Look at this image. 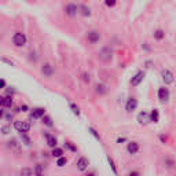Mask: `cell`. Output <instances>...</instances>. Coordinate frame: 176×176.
Here are the masks:
<instances>
[{"label":"cell","mask_w":176,"mask_h":176,"mask_svg":"<svg viewBox=\"0 0 176 176\" xmlns=\"http://www.w3.org/2000/svg\"><path fill=\"white\" fill-rule=\"evenodd\" d=\"M43 123L46 125H48V127H52V120L50 117H44V116H43Z\"/></svg>","instance_id":"ffe728a7"},{"label":"cell","mask_w":176,"mask_h":176,"mask_svg":"<svg viewBox=\"0 0 176 176\" xmlns=\"http://www.w3.org/2000/svg\"><path fill=\"white\" fill-rule=\"evenodd\" d=\"M116 3H117V0H105V4L108 7H114Z\"/></svg>","instance_id":"44dd1931"},{"label":"cell","mask_w":176,"mask_h":176,"mask_svg":"<svg viewBox=\"0 0 176 176\" xmlns=\"http://www.w3.org/2000/svg\"><path fill=\"white\" fill-rule=\"evenodd\" d=\"M127 150L129 154H136L138 151H139V144H138L136 142H131V143H128Z\"/></svg>","instance_id":"ba28073f"},{"label":"cell","mask_w":176,"mask_h":176,"mask_svg":"<svg viewBox=\"0 0 176 176\" xmlns=\"http://www.w3.org/2000/svg\"><path fill=\"white\" fill-rule=\"evenodd\" d=\"M158 98L162 102L168 101V99H169V90H168V88H160V90H158Z\"/></svg>","instance_id":"5b68a950"},{"label":"cell","mask_w":176,"mask_h":176,"mask_svg":"<svg viewBox=\"0 0 176 176\" xmlns=\"http://www.w3.org/2000/svg\"><path fill=\"white\" fill-rule=\"evenodd\" d=\"M2 61H3V62H6V63H8V65H11V66H13V62H11V61H8V59L3 58V59H2Z\"/></svg>","instance_id":"4dcf8cb0"},{"label":"cell","mask_w":176,"mask_h":176,"mask_svg":"<svg viewBox=\"0 0 176 176\" xmlns=\"http://www.w3.org/2000/svg\"><path fill=\"white\" fill-rule=\"evenodd\" d=\"M4 85H6V81H4V80H2V81H0V87L3 88V87H4Z\"/></svg>","instance_id":"1f68e13d"},{"label":"cell","mask_w":176,"mask_h":176,"mask_svg":"<svg viewBox=\"0 0 176 176\" xmlns=\"http://www.w3.org/2000/svg\"><path fill=\"white\" fill-rule=\"evenodd\" d=\"M81 10H83V14H84V15H90V8H87V7L85 6H81Z\"/></svg>","instance_id":"4316f807"},{"label":"cell","mask_w":176,"mask_h":176,"mask_svg":"<svg viewBox=\"0 0 176 176\" xmlns=\"http://www.w3.org/2000/svg\"><path fill=\"white\" fill-rule=\"evenodd\" d=\"M150 121H154V123H157V121H158V110H153V111H151Z\"/></svg>","instance_id":"e0dca14e"},{"label":"cell","mask_w":176,"mask_h":176,"mask_svg":"<svg viewBox=\"0 0 176 176\" xmlns=\"http://www.w3.org/2000/svg\"><path fill=\"white\" fill-rule=\"evenodd\" d=\"M138 108V101L135 98H129L127 102V106H125V109H127V111H132L135 110V109Z\"/></svg>","instance_id":"8992f818"},{"label":"cell","mask_w":176,"mask_h":176,"mask_svg":"<svg viewBox=\"0 0 176 176\" xmlns=\"http://www.w3.org/2000/svg\"><path fill=\"white\" fill-rule=\"evenodd\" d=\"M2 131H3V134H8L10 128H8V127H3V128H2Z\"/></svg>","instance_id":"f546056e"},{"label":"cell","mask_w":176,"mask_h":176,"mask_svg":"<svg viewBox=\"0 0 176 176\" xmlns=\"http://www.w3.org/2000/svg\"><path fill=\"white\" fill-rule=\"evenodd\" d=\"M88 40H90L91 43L99 41V33H96V32H90V33H88Z\"/></svg>","instance_id":"5bb4252c"},{"label":"cell","mask_w":176,"mask_h":176,"mask_svg":"<svg viewBox=\"0 0 176 176\" xmlns=\"http://www.w3.org/2000/svg\"><path fill=\"white\" fill-rule=\"evenodd\" d=\"M66 14L70 17H74L76 14H77V7H76L74 4H69V6L66 7Z\"/></svg>","instance_id":"8fae6325"},{"label":"cell","mask_w":176,"mask_h":176,"mask_svg":"<svg viewBox=\"0 0 176 176\" xmlns=\"http://www.w3.org/2000/svg\"><path fill=\"white\" fill-rule=\"evenodd\" d=\"M46 139H47V144H48L50 147H55L56 146L55 136H52V135H50V134H46Z\"/></svg>","instance_id":"7c38bea8"},{"label":"cell","mask_w":176,"mask_h":176,"mask_svg":"<svg viewBox=\"0 0 176 176\" xmlns=\"http://www.w3.org/2000/svg\"><path fill=\"white\" fill-rule=\"evenodd\" d=\"M138 121H139V124H146L147 121H150V117L146 111H142V113L138 114Z\"/></svg>","instance_id":"9c48e42d"},{"label":"cell","mask_w":176,"mask_h":176,"mask_svg":"<svg viewBox=\"0 0 176 176\" xmlns=\"http://www.w3.org/2000/svg\"><path fill=\"white\" fill-rule=\"evenodd\" d=\"M66 162H68V160H66L65 157H59V160H58V162H56V165H58L59 168H62V166L66 165Z\"/></svg>","instance_id":"ac0fdd59"},{"label":"cell","mask_w":176,"mask_h":176,"mask_svg":"<svg viewBox=\"0 0 176 176\" xmlns=\"http://www.w3.org/2000/svg\"><path fill=\"white\" fill-rule=\"evenodd\" d=\"M13 41H14V44H15L17 47H23L26 44V36L23 35V33H15L13 36Z\"/></svg>","instance_id":"7a4b0ae2"},{"label":"cell","mask_w":176,"mask_h":176,"mask_svg":"<svg viewBox=\"0 0 176 176\" xmlns=\"http://www.w3.org/2000/svg\"><path fill=\"white\" fill-rule=\"evenodd\" d=\"M143 78H144V72L136 73V76H135V77H132V80H131V84L134 85V87H136V85H139L140 83L143 81Z\"/></svg>","instance_id":"277c9868"},{"label":"cell","mask_w":176,"mask_h":176,"mask_svg":"<svg viewBox=\"0 0 176 176\" xmlns=\"http://www.w3.org/2000/svg\"><path fill=\"white\" fill-rule=\"evenodd\" d=\"M88 164H90V161H88L85 157H81V158L78 160V162H77V168L80 171H85L88 168Z\"/></svg>","instance_id":"52a82bcc"},{"label":"cell","mask_w":176,"mask_h":176,"mask_svg":"<svg viewBox=\"0 0 176 176\" xmlns=\"http://www.w3.org/2000/svg\"><path fill=\"white\" fill-rule=\"evenodd\" d=\"M70 109H72V111H73V113H74V114H77V116H78V114H80V110H78V108H77V106H76V105L70 103Z\"/></svg>","instance_id":"7402d4cb"},{"label":"cell","mask_w":176,"mask_h":176,"mask_svg":"<svg viewBox=\"0 0 176 176\" xmlns=\"http://www.w3.org/2000/svg\"><path fill=\"white\" fill-rule=\"evenodd\" d=\"M0 103H2L3 108H11V106H13V98H11L10 95H8V96H3L2 101H0Z\"/></svg>","instance_id":"30bf717a"},{"label":"cell","mask_w":176,"mask_h":176,"mask_svg":"<svg viewBox=\"0 0 176 176\" xmlns=\"http://www.w3.org/2000/svg\"><path fill=\"white\" fill-rule=\"evenodd\" d=\"M161 77H162V80H164L165 84H171V83H173V73L169 72V70H166V69L161 72Z\"/></svg>","instance_id":"3957f363"},{"label":"cell","mask_w":176,"mask_h":176,"mask_svg":"<svg viewBox=\"0 0 176 176\" xmlns=\"http://www.w3.org/2000/svg\"><path fill=\"white\" fill-rule=\"evenodd\" d=\"M66 144H68V147H69V149H70V150H73V151H76V150H77V149H76V147L73 146V144L70 143V142H68V143H66Z\"/></svg>","instance_id":"f1b7e54d"},{"label":"cell","mask_w":176,"mask_h":176,"mask_svg":"<svg viewBox=\"0 0 176 176\" xmlns=\"http://www.w3.org/2000/svg\"><path fill=\"white\" fill-rule=\"evenodd\" d=\"M51 154H52V156H54V157H56V158H59V157H62V154H63V150H62V149H54Z\"/></svg>","instance_id":"2e32d148"},{"label":"cell","mask_w":176,"mask_h":176,"mask_svg":"<svg viewBox=\"0 0 176 176\" xmlns=\"http://www.w3.org/2000/svg\"><path fill=\"white\" fill-rule=\"evenodd\" d=\"M32 173H33V171H32V169H28V168H25V169L21 171V175H22V176H25V175H32Z\"/></svg>","instance_id":"603a6c76"},{"label":"cell","mask_w":176,"mask_h":176,"mask_svg":"<svg viewBox=\"0 0 176 176\" xmlns=\"http://www.w3.org/2000/svg\"><path fill=\"white\" fill-rule=\"evenodd\" d=\"M41 72L44 73L46 76H48V77H50V76L52 74V68L50 65H44V66H43V69H41Z\"/></svg>","instance_id":"9a60e30c"},{"label":"cell","mask_w":176,"mask_h":176,"mask_svg":"<svg viewBox=\"0 0 176 176\" xmlns=\"http://www.w3.org/2000/svg\"><path fill=\"white\" fill-rule=\"evenodd\" d=\"M108 161H109V164H110V166H111V169H113V172H114V173H117V169H116V166H114L113 160H111L110 157H109V158H108Z\"/></svg>","instance_id":"484cf974"},{"label":"cell","mask_w":176,"mask_h":176,"mask_svg":"<svg viewBox=\"0 0 176 176\" xmlns=\"http://www.w3.org/2000/svg\"><path fill=\"white\" fill-rule=\"evenodd\" d=\"M90 132H91V134L94 135V136L96 138V139H98V140H101V136H99V134H98V132H96V131L94 129V128H90Z\"/></svg>","instance_id":"cb8c5ba5"},{"label":"cell","mask_w":176,"mask_h":176,"mask_svg":"<svg viewBox=\"0 0 176 176\" xmlns=\"http://www.w3.org/2000/svg\"><path fill=\"white\" fill-rule=\"evenodd\" d=\"M14 128H15L18 132H21V134H26V132H29V129H30V124L26 123V121H15V123H14Z\"/></svg>","instance_id":"6da1fadb"},{"label":"cell","mask_w":176,"mask_h":176,"mask_svg":"<svg viewBox=\"0 0 176 176\" xmlns=\"http://www.w3.org/2000/svg\"><path fill=\"white\" fill-rule=\"evenodd\" d=\"M164 36H165V33H164L162 30H157V32L154 33V39H157V40H161Z\"/></svg>","instance_id":"d6986e66"},{"label":"cell","mask_w":176,"mask_h":176,"mask_svg":"<svg viewBox=\"0 0 176 176\" xmlns=\"http://www.w3.org/2000/svg\"><path fill=\"white\" fill-rule=\"evenodd\" d=\"M43 116H44V109L43 108L35 109L32 113V118H40V117H43Z\"/></svg>","instance_id":"4fadbf2b"},{"label":"cell","mask_w":176,"mask_h":176,"mask_svg":"<svg viewBox=\"0 0 176 176\" xmlns=\"http://www.w3.org/2000/svg\"><path fill=\"white\" fill-rule=\"evenodd\" d=\"M41 173H43V165H41V164H39V165L36 166V175L40 176Z\"/></svg>","instance_id":"d4e9b609"},{"label":"cell","mask_w":176,"mask_h":176,"mask_svg":"<svg viewBox=\"0 0 176 176\" xmlns=\"http://www.w3.org/2000/svg\"><path fill=\"white\" fill-rule=\"evenodd\" d=\"M22 139H23V142H25V144H30V139L26 136L25 134H22Z\"/></svg>","instance_id":"83f0119b"}]
</instances>
